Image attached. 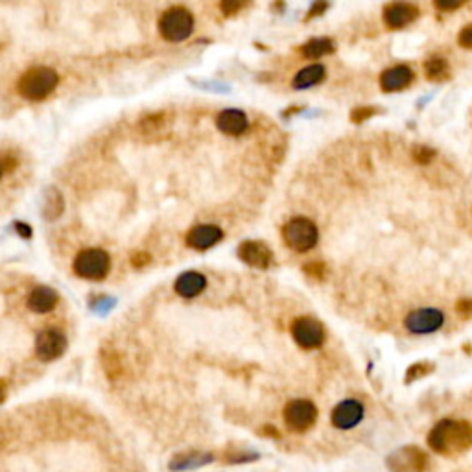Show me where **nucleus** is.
<instances>
[{"label":"nucleus","mask_w":472,"mask_h":472,"mask_svg":"<svg viewBox=\"0 0 472 472\" xmlns=\"http://www.w3.org/2000/svg\"><path fill=\"white\" fill-rule=\"evenodd\" d=\"M15 227H17V233H19L23 238H30V236H32V229H30V225L15 224Z\"/></svg>","instance_id":"e433bc0d"},{"label":"nucleus","mask_w":472,"mask_h":472,"mask_svg":"<svg viewBox=\"0 0 472 472\" xmlns=\"http://www.w3.org/2000/svg\"><path fill=\"white\" fill-rule=\"evenodd\" d=\"M434 369H435L434 362H417V363H413V365H410V368H408V371H406L404 382H406V384H411V382H415V380H420V378L428 377L430 373H434Z\"/></svg>","instance_id":"393cba45"},{"label":"nucleus","mask_w":472,"mask_h":472,"mask_svg":"<svg viewBox=\"0 0 472 472\" xmlns=\"http://www.w3.org/2000/svg\"><path fill=\"white\" fill-rule=\"evenodd\" d=\"M456 310H458L461 315H465V317H472V299L459 301L458 306H456Z\"/></svg>","instance_id":"72a5a7b5"},{"label":"nucleus","mask_w":472,"mask_h":472,"mask_svg":"<svg viewBox=\"0 0 472 472\" xmlns=\"http://www.w3.org/2000/svg\"><path fill=\"white\" fill-rule=\"evenodd\" d=\"M58 72L50 67H34L19 80V92L28 100H44L58 87Z\"/></svg>","instance_id":"f03ea898"},{"label":"nucleus","mask_w":472,"mask_h":472,"mask_svg":"<svg viewBox=\"0 0 472 472\" xmlns=\"http://www.w3.org/2000/svg\"><path fill=\"white\" fill-rule=\"evenodd\" d=\"M282 238L290 249L297 253H306L315 248L320 233L314 222L308 218H291L282 229Z\"/></svg>","instance_id":"7ed1b4c3"},{"label":"nucleus","mask_w":472,"mask_h":472,"mask_svg":"<svg viewBox=\"0 0 472 472\" xmlns=\"http://www.w3.org/2000/svg\"><path fill=\"white\" fill-rule=\"evenodd\" d=\"M327 76V71H325L323 65L315 63V65H308L303 71L297 72V76L294 78V89L297 91H303V89H310V87L317 85Z\"/></svg>","instance_id":"6ab92c4d"},{"label":"nucleus","mask_w":472,"mask_h":472,"mask_svg":"<svg viewBox=\"0 0 472 472\" xmlns=\"http://www.w3.org/2000/svg\"><path fill=\"white\" fill-rule=\"evenodd\" d=\"M317 419V408L312 401L294 399L284 406V423L291 432H306Z\"/></svg>","instance_id":"423d86ee"},{"label":"nucleus","mask_w":472,"mask_h":472,"mask_svg":"<svg viewBox=\"0 0 472 472\" xmlns=\"http://www.w3.org/2000/svg\"><path fill=\"white\" fill-rule=\"evenodd\" d=\"M58 291L48 286H37L28 297V308L35 314H47L58 305Z\"/></svg>","instance_id":"a211bd4d"},{"label":"nucleus","mask_w":472,"mask_h":472,"mask_svg":"<svg viewBox=\"0 0 472 472\" xmlns=\"http://www.w3.org/2000/svg\"><path fill=\"white\" fill-rule=\"evenodd\" d=\"M377 107H358V109H353L351 113V120H353L354 124H362L368 119H371L373 115H377Z\"/></svg>","instance_id":"a878e982"},{"label":"nucleus","mask_w":472,"mask_h":472,"mask_svg":"<svg viewBox=\"0 0 472 472\" xmlns=\"http://www.w3.org/2000/svg\"><path fill=\"white\" fill-rule=\"evenodd\" d=\"M434 157L435 152L432 148H428V146H417V148L413 150V159L419 162V164H428Z\"/></svg>","instance_id":"bb28decb"},{"label":"nucleus","mask_w":472,"mask_h":472,"mask_svg":"<svg viewBox=\"0 0 472 472\" xmlns=\"http://www.w3.org/2000/svg\"><path fill=\"white\" fill-rule=\"evenodd\" d=\"M428 447L443 456L467 452L472 447V425L467 420H441L428 434Z\"/></svg>","instance_id":"f257e3e1"},{"label":"nucleus","mask_w":472,"mask_h":472,"mask_svg":"<svg viewBox=\"0 0 472 472\" xmlns=\"http://www.w3.org/2000/svg\"><path fill=\"white\" fill-rule=\"evenodd\" d=\"M468 0H434V4L437 10L441 11H454L461 8L463 4H467Z\"/></svg>","instance_id":"c85d7f7f"},{"label":"nucleus","mask_w":472,"mask_h":472,"mask_svg":"<svg viewBox=\"0 0 472 472\" xmlns=\"http://www.w3.org/2000/svg\"><path fill=\"white\" fill-rule=\"evenodd\" d=\"M305 273H308L314 279H323L325 275V264L323 262H310L305 266Z\"/></svg>","instance_id":"7c9ffc66"},{"label":"nucleus","mask_w":472,"mask_h":472,"mask_svg":"<svg viewBox=\"0 0 472 472\" xmlns=\"http://www.w3.org/2000/svg\"><path fill=\"white\" fill-rule=\"evenodd\" d=\"M404 325L411 334H432L444 325V314L437 308H419L408 314Z\"/></svg>","instance_id":"9d476101"},{"label":"nucleus","mask_w":472,"mask_h":472,"mask_svg":"<svg viewBox=\"0 0 472 472\" xmlns=\"http://www.w3.org/2000/svg\"><path fill=\"white\" fill-rule=\"evenodd\" d=\"M413 78V71L408 65H395V67L382 72L380 89L384 92H399L410 85Z\"/></svg>","instance_id":"4468645a"},{"label":"nucleus","mask_w":472,"mask_h":472,"mask_svg":"<svg viewBox=\"0 0 472 472\" xmlns=\"http://www.w3.org/2000/svg\"><path fill=\"white\" fill-rule=\"evenodd\" d=\"M111 267L109 255L102 251V249H83L78 253L74 260V272L81 279H89V281H102L107 277Z\"/></svg>","instance_id":"39448f33"},{"label":"nucleus","mask_w":472,"mask_h":472,"mask_svg":"<svg viewBox=\"0 0 472 472\" xmlns=\"http://www.w3.org/2000/svg\"><path fill=\"white\" fill-rule=\"evenodd\" d=\"M386 467L392 472H425L428 456L419 447H402L387 456Z\"/></svg>","instance_id":"0eeeda50"},{"label":"nucleus","mask_w":472,"mask_h":472,"mask_svg":"<svg viewBox=\"0 0 472 472\" xmlns=\"http://www.w3.org/2000/svg\"><path fill=\"white\" fill-rule=\"evenodd\" d=\"M264 434L272 435V437H279V432L273 426H264Z\"/></svg>","instance_id":"4c0bfd02"},{"label":"nucleus","mask_w":472,"mask_h":472,"mask_svg":"<svg viewBox=\"0 0 472 472\" xmlns=\"http://www.w3.org/2000/svg\"><path fill=\"white\" fill-rule=\"evenodd\" d=\"M176 291L185 299H192V297L200 296L201 291L207 288V279L203 273L200 272H185L177 277L176 284H174Z\"/></svg>","instance_id":"f3484780"},{"label":"nucleus","mask_w":472,"mask_h":472,"mask_svg":"<svg viewBox=\"0 0 472 472\" xmlns=\"http://www.w3.org/2000/svg\"><path fill=\"white\" fill-rule=\"evenodd\" d=\"M4 399H6V384L4 380H0V404L4 402Z\"/></svg>","instance_id":"58836bf2"},{"label":"nucleus","mask_w":472,"mask_h":472,"mask_svg":"<svg viewBox=\"0 0 472 472\" xmlns=\"http://www.w3.org/2000/svg\"><path fill=\"white\" fill-rule=\"evenodd\" d=\"M417 17H419V8L415 4H410V2L397 0V2H392L384 8V23H386L387 28L392 30L406 28Z\"/></svg>","instance_id":"f8f14e48"},{"label":"nucleus","mask_w":472,"mask_h":472,"mask_svg":"<svg viewBox=\"0 0 472 472\" xmlns=\"http://www.w3.org/2000/svg\"><path fill=\"white\" fill-rule=\"evenodd\" d=\"M216 126L219 131H224L225 135H242L248 129L249 122L246 113L240 109H224L216 119Z\"/></svg>","instance_id":"dca6fc26"},{"label":"nucleus","mask_w":472,"mask_h":472,"mask_svg":"<svg viewBox=\"0 0 472 472\" xmlns=\"http://www.w3.org/2000/svg\"><path fill=\"white\" fill-rule=\"evenodd\" d=\"M425 72L428 80L443 81L447 80L450 74L449 63H447V59L443 58H432L425 63Z\"/></svg>","instance_id":"5701e85b"},{"label":"nucleus","mask_w":472,"mask_h":472,"mask_svg":"<svg viewBox=\"0 0 472 472\" xmlns=\"http://www.w3.org/2000/svg\"><path fill=\"white\" fill-rule=\"evenodd\" d=\"M332 52H334V43H332L329 37L310 39L308 43H305L301 47V54L308 59H317L321 58V56H327V54Z\"/></svg>","instance_id":"4be33fe9"},{"label":"nucleus","mask_w":472,"mask_h":472,"mask_svg":"<svg viewBox=\"0 0 472 472\" xmlns=\"http://www.w3.org/2000/svg\"><path fill=\"white\" fill-rule=\"evenodd\" d=\"M224 238V233L216 225H196L186 234V243L194 249L205 251Z\"/></svg>","instance_id":"2eb2a0df"},{"label":"nucleus","mask_w":472,"mask_h":472,"mask_svg":"<svg viewBox=\"0 0 472 472\" xmlns=\"http://www.w3.org/2000/svg\"><path fill=\"white\" fill-rule=\"evenodd\" d=\"M458 41L463 48H472V24L465 26V28L459 32Z\"/></svg>","instance_id":"2f4dec72"},{"label":"nucleus","mask_w":472,"mask_h":472,"mask_svg":"<svg viewBox=\"0 0 472 472\" xmlns=\"http://www.w3.org/2000/svg\"><path fill=\"white\" fill-rule=\"evenodd\" d=\"M291 336L296 344L303 349H317L325 341L323 325L314 317H297L291 323Z\"/></svg>","instance_id":"1a4fd4ad"},{"label":"nucleus","mask_w":472,"mask_h":472,"mask_svg":"<svg viewBox=\"0 0 472 472\" xmlns=\"http://www.w3.org/2000/svg\"><path fill=\"white\" fill-rule=\"evenodd\" d=\"M113 306H115V299H109V297H104V299L96 301L95 310H98V312H102V314H104V312L111 310Z\"/></svg>","instance_id":"f704fd0d"},{"label":"nucleus","mask_w":472,"mask_h":472,"mask_svg":"<svg viewBox=\"0 0 472 472\" xmlns=\"http://www.w3.org/2000/svg\"><path fill=\"white\" fill-rule=\"evenodd\" d=\"M327 0H315L314 4H312V10L308 11V15H306V19H314V17H317V15L325 13V10H327Z\"/></svg>","instance_id":"473e14b6"},{"label":"nucleus","mask_w":472,"mask_h":472,"mask_svg":"<svg viewBox=\"0 0 472 472\" xmlns=\"http://www.w3.org/2000/svg\"><path fill=\"white\" fill-rule=\"evenodd\" d=\"M248 2L249 0H222L219 4H222V10L225 15H234L238 13L243 6H248Z\"/></svg>","instance_id":"cd10ccee"},{"label":"nucleus","mask_w":472,"mask_h":472,"mask_svg":"<svg viewBox=\"0 0 472 472\" xmlns=\"http://www.w3.org/2000/svg\"><path fill=\"white\" fill-rule=\"evenodd\" d=\"M102 365H104L109 380H116V378L124 373L122 362H120V356L116 353H113V351H102Z\"/></svg>","instance_id":"b1692460"},{"label":"nucleus","mask_w":472,"mask_h":472,"mask_svg":"<svg viewBox=\"0 0 472 472\" xmlns=\"http://www.w3.org/2000/svg\"><path fill=\"white\" fill-rule=\"evenodd\" d=\"M148 262H150V257L146 253H137V255H133V258H131V264H133L135 267H143Z\"/></svg>","instance_id":"c9c22d12"},{"label":"nucleus","mask_w":472,"mask_h":472,"mask_svg":"<svg viewBox=\"0 0 472 472\" xmlns=\"http://www.w3.org/2000/svg\"><path fill=\"white\" fill-rule=\"evenodd\" d=\"M212 461H214V456H212V454H200V452L183 454V456H176V458L170 461V471L176 472L190 471V468L203 467V465H209V463Z\"/></svg>","instance_id":"aec40b11"},{"label":"nucleus","mask_w":472,"mask_h":472,"mask_svg":"<svg viewBox=\"0 0 472 472\" xmlns=\"http://www.w3.org/2000/svg\"><path fill=\"white\" fill-rule=\"evenodd\" d=\"M65 201H63L61 192L58 188H48L43 200V216L47 219H58L63 214Z\"/></svg>","instance_id":"412c9836"},{"label":"nucleus","mask_w":472,"mask_h":472,"mask_svg":"<svg viewBox=\"0 0 472 472\" xmlns=\"http://www.w3.org/2000/svg\"><path fill=\"white\" fill-rule=\"evenodd\" d=\"M67 336L58 329L41 330L35 338V354L43 362H54L67 351Z\"/></svg>","instance_id":"6e6552de"},{"label":"nucleus","mask_w":472,"mask_h":472,"mask_svg":"<svg viewBox=\"0 0 472 472\" xmlns=\"http://www.w3.org/2000/svg\"><path fill=\"white\" fill-rule=\"evenodd\" d=\"M15 167H17V161H15L13 155L2 153V155H0V179H2L6 174H10Z\"/></svg>","instance_id":"c756f323"},{"label":"nucleus","mask_w":472,"mask_h":472,"mask_svg":"<svg viewBox=\"0 0 472 472\" xmlns=\"http://www.w3.org/2000/svg\"><path fill=\"white\" fill-rule=\"evenodd\" d=\"M363 413H365V410H363L362 402L354 401V399H347V401L339 402L332 410L330 420H332V425L336 428L351 430L362 423Z\"/></svg>","instance_id":"9b49d317"},{"label":"nucleus","mask_w":472,"mask_h":472,"mask_svg":"<svg viewBox=\"0 0 472 472\" xmlns=\"http://www.w3.org/2000/svg\"><path fill=\"white\" fill-rule=\"evenodd\" d=\"M238 257L246 264L258 267V270H266L273 262L272 249L264 242H257V240H248V242L240 243Z\"/></svg>","instance_id":"ddd939ff"},{"label":"nucleus","mask_w":472,"mask_h":472,"mask_svg":"<svg viewBox=\"0 0 472 472\" xmlns=\"http://www.w3.org/2000/svg\"><path fill=\"white\" fill-rule=\"evenodd\" d=\"M192 30H194V19L192 15L185 10V8H170L164 11V15L159 20V32L164 39L179 43L185 41L186 37H190Z\"/></svg>","instance_id":"20e7f679"}]
</instances>
